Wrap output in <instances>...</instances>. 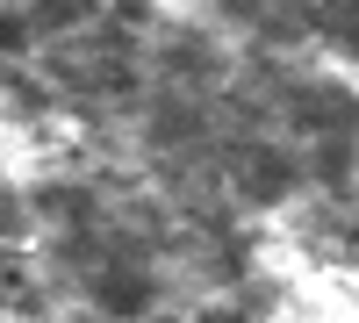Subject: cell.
I'll list each match as a JSON object with an SVG mask.
<instances>
[{
    "label": "cell",
    "mask_w": 359,
    "mask_h": 323,
    "mask_svg": "<svg viewBox=\"0 0 359 323\" xmlns=\"http://www.w3.org/2000/svg\"><path fill=\"white\" fill-rule=\"evenodd\" d=\"M230 172H237V187H245L252 201H280L302 165H294L280 144H266V137H237L230 144Z\"/></svg>",
    "instance_id": "1"
},
{
    "label": "cell",
    "mask_w": 359,
    "mask_h": 323,
    "mask_svg": "<svg viewBox=\"0 0 359 323\" xmlns=\"http://www.w3.org/2000/svg\"><path fill=\"white\" fill-rule=\"evenodd\" d=\"M0 309H15V316H36L43 302H36V287H29V273H22V259L15 252H0Z\"/></svg>",
    "instance_id": "2"
}]
</instances>
